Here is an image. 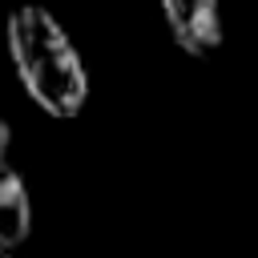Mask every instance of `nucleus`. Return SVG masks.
I'll return each mask as SVG.
<instances>
[{"instance_id":"obj_1","label":"nucleus","mask_w":258,"mask_h":258,"mask_svg":"<svg viewBox=\"0 0 258 258\" xmlns=\"http://www.w3.org/2000/svg\"><path fill=\"white\" fill-rule=\"evenodd\" d=\"M8 56L20 77V89L48 117L69 121L89 101V69L64 32V24L44 4H16L8 12Z\"/></svg>"},{"instance_id":"obj_2","label":"nucleus","mask_w":258,"mask_h":258,"mask_svg":"<svg viewBox=\"0 0 258 258\" xmlns=\"http://www.w3.org/2000/svg\"><path fill=\"white\" fill-rule=\"evenodd\" d=\"M169 36L189 56H210L222 44V0H161Z\"/></svg>"},{"instance_id":"obj_3","label":"nucleus","mask_w":258,"mask_h":258,"mask_svg":"<svg viewBox=\"0 0 258 258\" xmlns=\"http://www.w3.org/2000/svg\"><path fill=\"white\" fill-rule=\"evenodd\" d=\"M32 230L28 185L12 161V129L0 121V250H16Z\"/></svg>"},{"instance_id":"obj_4","label":"nucleus","mask_w":258,"mask_h":258,"mask_svg":"<svg viewBox=\"0 0 258 258\" xmlns=\"http://www.w3.org/2000/svg\"><path fill=\"white\" fill-rule=\"evenodd\" d=\"M0 258H12V254H8V250H0Z\"/></svg>"}]
</instances>
